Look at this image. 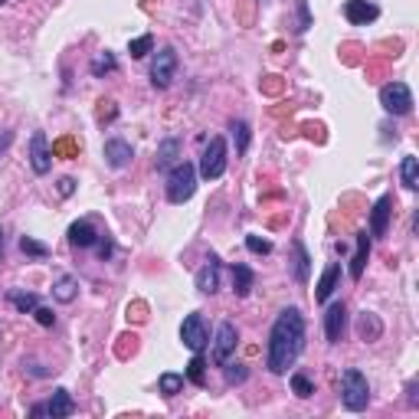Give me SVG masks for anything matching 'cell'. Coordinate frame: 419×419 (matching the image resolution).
<instances>
[{
    "instance_id": "13",
    "label": "cell",
    "mask_w": 419,
    "mask_h": 419,
    "mask_svg": "<svg viewBox=\"0 0 419 419\" xmlns=\"http://www.w3.org/2000/svg\"><path fill=\"white\" fill-rule=\"evenodd\" d=\"M390 216H393V196L384 194L374 203V210H370V232H374V236H386V230H390Z\"/></svg>"
},
{
    "instance_id": "4",
    "label": "cell",
    "mask_w": 419,
    "mask_h": 419,
    "mask_svg": "<svg viewBox=\"0 0 419 419\" xmlns=\"http://www.w3.org/2000/svg\"><path fill=\"white\" fill-rule=\"evenodd\" d=\"M380 105L390 115H410L413 112V92L406 82H386L380 89Z\"/></svg>"
},
{
    "instance_id": "14",
    "label": "cell",
    "mask_w": 419,
    "mask_h": 419,
    "mask_svg": "<svg viewBox=\"0 0 419 419\" xmlns=\"http://www.w3.org/2000/svg\"><path fill=\"white\" fill-rule=\"evenodd\" d=\"M131 158H134V151L128 141H122V138H108L105 141V161L112 164V167H128Z\"/></svg>"
},
{
    "instance_id": "19",
    "label": "cell",
    "mask_w": 419,
    "mask_h": 419,
    "mask_svg": "<svg viewBox=\"0 0 419 419\" xmlns=\"http://www.w3.org/2000/svg\"><path fill=\"white\" fill-rule=\"evenodd\" d=\"M252 268L242 266V262H232V292L240 295V298H246V295L252 292Z\"/></svg>"
},
{
    "instance_id": "40",
    "label": "cell",
    "mask_w": 419,
    "mask_h": 419,
    "mask_svg": "<svg viewBox=\"0 0 419 419\" xmlns=\"http://www.w3.org/2000/svg\"><path fill=\"white\" fill-rule=\"evenodd\" d=\"M406 393H410V406H419V396H416V380H410Z\"/></svg>"
},
{
    "instance_id": "8",
    "label": "cell",
    "mask_w": 419,
    "mask_h": 419,
    "mask_svg": "<svg viewBox=\"0 0 419 419\" xmlns=\"http://www.w3.org/2000/svg\"><path fill=\"white\" fill-rule=\"evenodd\" d=\"M180 341H184V344H187L194 354L206 348L210 334H206V324H203V318H200V314H187V318H184V324H180Z\"/></svg>"
},
{
    "instance_id": "12",
    "label": "cell",
    "mask_w": 419,
    "mask_h": 419,
    "mask_svg": "<svg viewBox=\"0 0 419 419\" xmlns=\"http://www.w3.org/2000/svg\"><path fill=\"white\" fill-rule=\"evenodd\" d=\"M76 413V403H72L69 390H56L53 400L49 403H40V406H33V416H72Z\"/></svg>"
},
{
    "instance_id": "20",
    "label": "cell",
    "mask_w": 419,
    "mask_h": 419,
    "mask_svg": "<svg viewBox=\"0 0 419 419\" xmlns=\"http://www.w3.org/2000/svg\"><path fill=\"white\" fill-rule=\"evenodd\" d=\"M400 177H403V187L406 190H416L419 187V161L413 154H406L400 164Z\"/></svg>"
},
{
    "instance_id": "17",
    "label": "cell",
    "mask_w": 419,
    "mask_h": 419,
    "mask_svg": "<svg viewBox=\"0 0 419 419\" xmlns=\"http://www.w3.org/2000/svg\"><path fill=\"white\" fill-rule=\"evenodd\" d=\"M338 278H341V266L338 262H331L328 268H324V276L318 278V285H314V298H318V302H328L331 295H334V288H338Z\"/></svg>"
},
{
    "instance_id": "28",
    "label": "cell",
    "mask_w": 419,
    "mask_h": 419,
    "mask_svg": "<svg viewBox=\"0 0 419 419\" xmlns=\"http://www.w3.org/2000/svg\"><path fill=\"white\" fill-rule=\"evenodd\" d=\"M177 151H180V141L177 138H167V141L161 144V151H158V167H167V164H174V158H177Z\"/></svg>"
},
{
    "instance_id": "34",
    "label": "cell",
    "mask_w": 419,
    "mask_h": 419,
    "mask_svg": "<svg viewBox=\"0 0 419 419\" xmlns=\"http://www.w3.org/2000/svg\"><path fill=\"white\" fill-rule=\"evenodd\" d=\"M246 246H249V252H256V256H268V252H272V242L262 240V236H246Z\"/></svg>"
},
{
    "instance_id": "42",
    "label": "cell",
    "mask_w": 419,
    "mask_h": 419,
    "mask_svg": "<svg viewBox=\"0 0 419 419\" xmlns=\"http://www.w3.org/2000/svg\"><path fill=\"white\" fill-rule=\"evenodd\" d=\"M0 259H4V230H0Z\"/></svg>"
},
{
    "instance_id": "21",
    "label": "cell",
    "mask_w": 419,
    "mask_h": 419,
    "mask_svg": "<svg viewBox=\"0 0 419 419\" xmlns=\"http://www.w3.org/2000/svg\"><path fill=\"white\" fill-rule=\"evenodd\" d=\"M76 292H79V285H76V278H72V276H59V278H56V285H53L56 302H72Z\"/></svg>"
},
{
    "instance_id": "33",
    "label": "cell",
    "mask_w": 419,
    "mask_h": 419,
    "mask_svg": "<svg viewBox=\"0 0 419 419\" xmlns=\"http://www.w3.org/2000/svg\"><path fill=\"white\" fill-rule=\"evenodd\" d=\"M292 393L295 396H302V400H308V396L314 393V384L305 374H292Z\"/></svg>"
},
{
    "instance_id": "26",
    "label": "cell",
    "mask_w": 419,
    "mask_h": 419,
    "mask_svg": "<svg viewBox=\"0 0 419 419\" xmlns=\"http://www.w3.org/2000/svg\"><path fill=\"white\" fill-rule=\"evenodd\" d=\"M154 49V36L151 33H144V36H138V40H131L128 43V53H131V59H144V56Z\"/></svg>"
},
{
    "instance_id": "38",
    "label": "cell",
    "mask_w": 419,
    "mask_h": 419,
    "mask_svg": "<svg viewBox=\"0 0 419 419\" xmlns=\"http://www.w3.org/2000/svg\"><path fill=\"white\" fill-rule=\"evenodd\" d=\"M98 256H102V259L112 256V240H108V236H102V232H98Z\"/></svg>"
},
{
    "instance_id": "27",
    "label": "cell",
    "mask_w": 419,
    "mask_h": 419,
    "mask_svg": "<svg viewBox=\"0 0 419 419\" xmlns=\"http://www.w3.org/2000/svg\"><path fill=\"white\" fill-rule=\"evenodd\" d=\"M203 357H200V350H196V354H194V360H190V364H187V380H190V384H196V386H203L206 384V370H203Z\"/></svg>"
},
{
    "instance_id": "35",
    "label": "cell",
    "mask_w": 419,
    "mask_h": 419,
    "mask_svg": "<svg viewBox=\"0 0 419 419\" xmlns=\"http://www.w3.org/2000/svg\"><path fill=\"white\" fill-rule=\"evenodd\" d=\"M115 115H118L115 102H108V98H102V102H98V122H112Z\"/></svg>"
},
{
    "instance_id": "1",
    "label": "cell",
    "mask_w": 419,
    "mask_h": 419,
    "mask_svg": "<svg viewBox=\"0 0 419 419\" xmlns=\"http://www.w3.org/2000/svg\"><path fill=\"white\" fill-rule=\"evenodd\" d=\"M305 350V318L298 308H285L276 318L272 331H268V350H266V367L272 374H288V367Z\"/></svg>"
},
{
    "instance_id": "6",
    "label": "cell",
    "mask_w": 419,
    "mask_h": 419,
    "mask_svg": "<svg viewBox=\"0 0 419 419\" xmlns=\"http://www.w3.org/2000/svg\"><path fill=\"white\" fill-rule=\"evenodd\" d=\"M174 72H177V53L164 46L161 53H154V63H151V82L154 89H167L170 79H174Z\"/></svg>"
},
{
    "instance_id": "41",
    "label": "cell",
    "mask_w": 419,
    "mask_h": 419,
    "mask_svg": "<svg viewBox=\"0 0 419 419\" xmlns=\"http://www.w3.org/2000/svg\"><path fill=\"white\" fill-rule=\"evenodd\" d=\"M10 141H13V131H4V138H0V154L10 148Z\"/></svg>"
},
{
    "instance_id": "29",
    "label": "cell",
    "mask_w": 419,
    "mask_h": 419,
    "mask_svg": "<svg viewBox=\"0 0 419 419\" xmlns=\"http://www.w3.org/2000/svg\"><path fill=\"white\" fill-rule=\"evenodd\" d=\"M10 305H13L17 312H33L36 305H40V298H36L33 292H13L10 295Z\"/></svg>"
},
{
    "instance_id": "16",
    "label": "cell",
    "mask_w": 419,
    "mask_h": 419,
    "mask_svg": "<svg viewBox=\"0 0 419 419\" xmlns=\"http://www.w3.org/2000/svg\"><path fill=\"white\" fill-rule=\"evenodd\" d=\"M69 242L76 246V249H89V246L98 242V230L89 223V220H79V223L69 226Z\"/></svg>"
},
{
    "instance_id": "37",
    "label": "cell",
    "mask_w": 419,
    "mask_h": 419,
    "mask_svg": "<svg viewBox=\"0 0 419 419\" xmlns=\"http://www.w3.org/2000/svg\"><path fill=\"white\" fill-rule=\"evenodd\" d=\"M226 380H230V384H240V380H246V370H242L240 364H232L230 370H226Z\"/></svg>"
},
{
    "instance_id": "39",
    "label": "cell",
    "mask_w": 419,
    "mask_h": 419,
    "mask_svg": "<svg viewBox=\"0 0 419 419\" xmlns=\"http://www.w3.org/2000/svg\"><path fill=\"white\" fill-rule=\"evenodd\" d=\"M72 190H76V180H72V177L59 180V196H72Z\"/></svg>"
},
{
    "instance_id": "3",
    "label": "cell",
    "mask_w": 419,
    "mask_h": 419,
    "mask_svg": "<svg viewBox=\"0 0 419 419\" xmlns=\"http://www.w3.org/2000/svg\"><path fill=\"white\" fill-rule=\"evenodd\" d=\"M196 190V167L190 161H180L167 174V200L170 203H187Z\"/></svg>"
},
{
    "instance_id": "22",
    "label": "cell",
    "mask_w": 419,
    "mask_h": 419,
    "mask_svg": "<svg viewBox=\"0 0 419 419\" xmlns=\"http://www.w3.org/2000/svg\"><path fill=\"white\" fill-rule=\"evenodd\" d=\"M82 144L76 141V138H59V141H53V158H66V161H72V158H79Z\"/></svg>"
},
{
    "instance_id": "23",
    "label": "cell",
    "mask_w": 419,
    "mask_h": 419,
    "mask_svg": "<svg viewBox=\"0 0 419 419\" xmlns=\"http://www.w3.org/2000/svg\"><path fill=\"white\" fill-rule=\"evenodd\" d=\"M292 249H295V278H298V282H308V262H312V259H308V252H305V246L298 240L292 242Z\"/></svg>"
},
{
    "instance_id": "32",
    "label": "cell",
    "mask_w": 419,
    "mask_h": 419,
    "mask_svg": "<svg viewBox=\"0 0 419 419\" xmlns=\"http://www.w3.org/2000/svg\"><path fill=\"white\" fill-rule=\"evenodd\" d=\"M20 249L27 252V256H33V259H46V256H49V246L36 242L33 236H23V240H20Z\"/></svg>"
},
{
    "instance_id": "15",
    "label": "cell",
    "mask_w": 419,
    "mask_h": 419,
    "mask_svg": "<svg viewBox=\"0 0 419 419\" xmlns=\"http://www.w3.org/2000/svg\"><path fill=\"white\" fill-rule=\"evenodd\" d=\"M196 288L203 295H213L216 288H220V259L216 256L206 259V266L196 272Z\"/></svg>"
},
{
    "instance_id": "9",
    "label": "cell",
    "mask_w": 419,
    "mask_h": 419,
    "mask_svg": "<svg viewBox=\"0 0 419 419\" xmlns=\"http://www.w3.org/2000/svg\"><path fill=\"white\" fill-rule=\"evenodd\" d=\"M30 167H33V174H40V177L49 174V167H53V151H49L43 131H33V138H30Z\"/></svg>"
},
{
    "instance_id": "11",
    "label": "cell",
    "mask_w": 419,
    "mask_h": 419,
    "mask_svg": "<svg viewBox=\"0 0 419 419\" xmlns=\"http://www.w3.org/2000/svg\"><path fill=\"white\" fill-rule=\"evenodd\" d=\"M344 17L354 23V27H367V23H374L380 17V7H377L374 0H348L344 4Z\"/></svg>"
},
{
    "instance_id": "10",
    "label": "cell",
    "mask_w": 419,
    "mask_h": 419,
    "mask_svg": "<svg viewBox=\"0 0 419 419\" xmlns=\"http://www.w3.org/2000/svg\"><path fill=\"white\" fill-rule=\"evenodd\" d=\"M344 328H348V308H344V302L328 305V312H324V334H328L331 344L344 341Z\"/></svg>"
},
{
    "instance_id": "36",
    "label": "cell",
    "mask_w": 419,
    "mask_h": 419,
    "mask_svg": "<svg viewBox=\"0 0 419 419\" xmlns=\"http://www.w3.org/2000/svg\"><path fill=\"white\" fill-rule=\"evenodd\" d=\"M33 314H36V321L43 324V328H53V321H56V314L49 312V308H40V305H36L33 308Z\"/></svg>"
},
{
    "instance_id": "31",
    "label": "cell",
    "mask_w": 419,
    "mask_h": 419,
    "mask_svg": "<svg viewBox=\"0 0 419 419\" xmlns=\"http://www.w3.org/2000/svg\"><path fill=\"white\" fill-rule=\"evenodd\" d=\"M184 390V377L180 374H161V393L164 396H177Z\"/></svg>"
},
{
    "instance_id": "30",
    "label": "cell",
    "mask_w": 419,
    "mask_h": 419,
    "mask_svg": "<svg viewBox=\"0 0 419 419\" xmlns=\"http://www.w3.org/2000/svg\"><path fill=\"white\" fill-rule=\"evenodd\" d=\"M232 141H236V154H246V148H249V125L246 122H232Z\"/></svg>"
},
{
    "instance_id": "7",
    "label": "cell",
    "mask_w": 419,
    "mask_h": 419,
    "mask_svg": "<svg viewBox=\"0 0 419 419\" xmlns=\"http://www.w3.org/2000/svg\"><path fill=\"white\" fill-rule=\"evenodd\" d=\"M236 344H240V331H236V324L223 321V324H220V331H216L213 364H220V367L230 364V357H232V350H236Z\"/></svg>"
},
{
    "instance_id": "25",
    "label": "cell",
    "mask_w": 419,
    "mask_h": 419,
    "mask_svg": "<svg viewBox=\"0 0 419 419\" xmlns=\"http://www.w3.org/2000/svg\"><path fill=\"white\" fill-rule=\"evenodd\" d=\"M115 69H118V59L112 53H98L95 59H92V76H95V79H102L105 72H115Z\"/></svg>"
},
{
    "instance_id": "18",
    "label": "cell",
    "mask_w": 419,
    "mask_h": 419,
    "mask_svg": "<svg viewBox=\"0 0 419 419\" xmlns=\"http://www.w3.org/2000/svg\"><path fill=\"white\" fill-rule=\"evenodd\" d=\"M367 256H370V236H367V232H357V249H354V259H350V278H354V282L364 276Z\"/></svg>"
},
{
    "instance_id": "24",
    "label": "cell",
    "mask_w": 419,
    "mask_h": 419,
    "mask_svg": "<svg viewBox=\"0 0 419 419\" xmlns=\"http://www.w3.org/2000/svg\"><path fill=\"white\" fill-rule=\"evenodd\" d=\"M357 331H360V338H364V341H374V338H380V331H384V328H380V321H377L374 314L364 312V314H360V324H357Z\"/></svg>"
},
{
    "instance_id": "43",
    "label": "cell",
    "mask_w": 419,
    "mask_h": 419,
    "mask_svg": "<svg viewBox=\"0 0 419 419\" xmlns=\"http://www.w3.org/2000/svg\"><path fill=\"white\" fill-rule=\"evenodd\" d=\"M0 4H7V0H0Z\"/></svg>"
},
{
    "instance_id": "2",
    "label": "cell",
    "mask_w": 419,
    "mask_h": 419,
    "mask_svg": "<svg viewBox=\"0 0 419 419\" xmlns=\"http://www.w3.org/2000/svg\"><path fill=\"white\" fill-rule=\"evenodd\" d=\"M341 400H344V406L350 413L367 410V403H370V384H367V377L357 367L344 370V377H341Z\"/></svg>"
},
{
    "instance_id": "5",
    "label": "cell",
    "mask_w": 419,
    "mask_h": 419,
    "mask_svg": "<svg viewBox=\"0 0 419 419\" xmlns=\"http://www.w3.org/2000/svg\"><path fill=\"white\" fill-rule=\"evenodd\" d=\"M226 174V141L223 138H210L203 158H200V177L220 180Z\"/></svg>"
}]
</instances>
